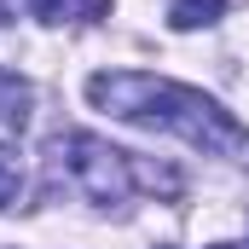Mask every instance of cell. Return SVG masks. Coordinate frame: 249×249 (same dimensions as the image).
<instances>
[{
  "mask_svg": "<svg viewBox=\"0 0 249 249\" xmlns=\"http://www.w3.org/2000/svg\"><path fill=\"white\" fill-rule=\"evenodd\" d=\"M87 105L116 116V122H145V127H162V133H180L197 151L249 168V127L226 105H214L209 93H197L186 81L145 75V70H93L87 75Z\"/></svg>",
  "mask_w": 249,
  "mask_h": 249,
  "instance_id": "cell-1",
  "label": "cell"
},
{
  "mask_svg": "<svg viewBox=\"0 0 249 249\" xmlns=\"http://www.w3.org/2000/svg\"><path fill=\"white\" fill-rule=\"evenodd\" d=\"M47 151H53V162L70 174V186L81 191L87 203H99V209H122L127 197H133V157L116 151L110 139L75 127V133H58Z\"/></svg>",
  "mask_w": 249,
  "mask_h": 249,
  "instance_id": "cell-2",
  "label": "cell"
},
{
  "mask_svg": "<svg viewBox=\"0 0 249 249\" xmlns=\"http://www.w3.org/2000/svg\"><path fill=\"white\" fill-rule=\"evenodd\" d=\"M41 23H64V18H81V23H99L110 12V0H23Z\"/></svg>",
  "mask_w": 249,
  "mask_h": 249,
  "instance_id": "cell-3",
  "label": "cell"
},
{
  "mask_svg": "<svg viewBox=\"0 0 249 249\" xmlns=\"http://www.w3.org/2000/svg\"><path fill=\"white\" fill-rule=\"evenodd\" d=\"M226 18V0H168V29H209V23H220Z\"/></svg>",
  "mask_w": 249,
  "mask_h": 249,
  "instance_id": "cell-4",
  "label": "cell"
},
{
  "mask_svg": "<svg viewBox=\"0 0 249 249\" xmlns=\"http://www.w3.org/2000/svg\"><path fill=\"white\" fill-rule=\"evenodd\" d=\"M29 105H35V87H29L23 75H12V70H0V122L23 127V122H29Z\"/></svg>",
  "mask_w": 249,
  "mask_h": 249,
  "instance_id": "cell-5",
  "label": "cell"
},
{
  "mask_svg": "<svg viewBox=\"0 0 249 249\" xmlns=\"http://www.w3.org/2000/svg\"><path fill=\"white\" fill-rule=\"evenodd\" d=\"M133 191L180 197V191H186V180H180V168H162V162H139V157H133Z\"/></svg>",
  "mask_w": 249,
  "mask_h": 249,
  "instance_id": "cell-6",
  "label": "cell"
},
{
  "mask_svg": "<svg viewBox=\"0 0 249 249\" xmlns=\"http://www.w3.org/2000/svg\"><path fill=\"white\" fill-rule=\"evenodd\" d=\"M18 203H23V157L18 145L0 139V209H18Z\"/></svg>",
  "mask_w": 249,
  "mask_h": 249,
  "instance_id": "cell-7",
  "label": "cell"
},
{
  "mask_svg": "<svg viewBox=\"0 0 249 249\" xmlns=\"http://www.w3.org/2000/svg\"><path fill=\"white\" fill-rule=\"evenodd\" d=\"M209 249H238V244H209Z\"/></svg>",
  "mask_w": 249,
  "mask_h": 249,
  "instance_id": "cell-8",
  "label": "cell"
},
{
  "mask_svg": "<svg viewBox=\"0 0 249 249\" xmlns=\"http://www.w3.org/2000/svg\"><path fill=\"white\" fill-rule=\"evenodd\" d=\"M0 23H6V0H0Z\"/></svg>",
  "mask_w": 249,
  "mask_h": 249,
  "instance_id": "cell-9",
  "label": "cell"
}]
</instances>
